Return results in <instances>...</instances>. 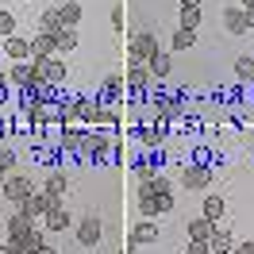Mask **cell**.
Returning a JSON list of instances; mask_svg holds the SVG:
<instances>
[{
    "label": "cell",
    "instance_id": "cell-1",
    "mask_svg": "<svg viewBox=\"0 0 254 254\" xmlns=\"http://www.w3.org/2000/svg\"><path fill=\"white\" fill-rule=\"evenodd\" d=\"M116 154V143L96 127L93 135H85V150H81V162H108Z\"/></svg>",
    "mask_w": 254,
    "mask_h": 254
},
{
    "label": "cell",
    "instance_id": "cell-2",
    "mask_svg": "<svg viewBox=\"0 0 254 254\" xmlns=\"http://www.w3.org/2000/svg\"><path fill=\"white\" fill-rule=\"evenodd\" d=\"M158 50V39L154 35H146V31H135V35H127V62H143Z\"/></svg>",
    "mask_w": 254,
    "mask_h": 254
},
{
    "label": "cell",
    "instance_id": "cell-3",
    "mask_svg": "<svg viewBox=\"0 0 254 254\" xmlns=\"http://www.w3.org/2000/svg\"><path fill=\"white\" fill-rule=\"evenodd\" d=\"M85 135H89V131H81V127H62V131H58V146H62L65 158L81 162V150H85Z\"/></svg>",
    "mask_w": 254,
    "mask_h": 254
},
{
    "label": "cell",
    "instance_id": "cell-4",
    "mask_svg": "<svg viewBox=\"0 0 254 254\" xmlns=\"http://www.w3.org/2000/svg\"><path fill=\"white\" fill-rule=\"evenodd\" d=\"M4 196H8V200H12V204H23V200H27V196H31L35 192V181L31 177H19V174H12L8 177V181H4Z\"/></svg>",
    "mask_w": 254,
    "mask_h": 254
},
{
    "label": "cell",
    "instance_id": "cell-5",
    "mask_svg": "<svg viewBox=\"0 0 254 254\" xmlns=\"http://www.w3.org/2000/svg\"><path fill=\"white\" fill-rule=\"evenodd\" d=\"M8 243H16L23 254H35L39 247H43V243H47V231H43L39 223H31L27 231H19V235H8Z\"/></svg>",
    "mask_w": 254,
    "mask_h": 254
},
{
    "label": "cell",
    "instance_id": "cell-6",
    "mask_svg": "<svg viewBox=\"0 0 254 254\" xmlns=\"http://www.w3.org/2000/svg\"><path fill=\"white\" fill-rule=\"evenodd\" d=\"M69 223H73L69 208H65L62 200H54V204L47 208V216H43V231H50V235H54V231H65Z\"/></svg>",
    "mask_w": 254,
    "mask_h": 254
},
{
    "label": "cell",
    "instance_id": "cell-7",
    "mask_svg": "<svg viewBox=\"0 0 254 254\" xmlns=\"http://www.w3.org/2000/svg\"><path fill=\"white\" fill-rule=\"evenodd\" d=\"M135 135L143 139V146H146V150H158V146L166 143V135H170V127L162 124V120H150L146 127H135Z\"/></svg>",
    "mask_w": 254,
    "mask_h": 254
},
{
    "label": "cell",
    "instance_id": "cell-8",
    "mask_svg": "<svg viewBox=\"0 0 254 254\" xmlns=\"http://www.w3.org/2000/svg\"><path fill=\"white\" fill-rule=\"evenodd\" d=\"M208 181H212V170L200 166V162H192V166L181 170V185H185V189H208Z\"/></svg>",
    "mask_w": 254,
    "mask_h": 254
},
{
    "label": "cell",
    "instance_id": "cell-9",
    "mask_svg": "<svg viewBox=\"0 0 254 254\" xmlns=\"http://www.w3.org/2000/svg\"><path fill=\"white\" fill-rule=\"evenodd\" d=\"M127 89H131V93L135 96H143L146 93V85H150V69H146L143 62H127Z\"/></svg>",
    "mask_w": 254,
    "mask_h": 254
},
{
    "label": "cell",
    "instance_id": "cell-10",
    "mask_svg": "<svg viewBox=\"0 0 254 254\" xmlns=\"http://www.w3.org/2000/svg\"><path fill=\"white\" fill-rule=\"evenodd\" d=\"M54 204V200H50L47 192L43 189H35L31 196H27V200H23V204H16L19 212H23V216H31V220H43V216H47V208Z\"/></svg>",
    "mask_w": 254,
    "mask_h": 254
},
{
    "label": "cell",
    "instance_id": "cell-11",
    "mask_svg": "<svg viewBox=\"0 0 254 254\" xmlns=\"http://www.w3.org/2000/svg\"><path fill=\"white\" fill-rule=\"evenodd\" d=\"M100 235H104V223L96 220V216H85V220L77 223V243L81 247H96Z\"/></svg>",
    "mask_w": 254,
    "mask_h": 254
},
{
    "label": "cell",
    "instance_id": "cell-12",
    "mask_svg": "<svg viewBox=\"0 0 254 254\" xmlns=\"http://www.w3.org/2000/svg\"><path fill=\"white\" fill-rule=\"evenodd\" d=\"M200 216H204V220H212L216 227H220L223 216H227V200H223L220 192H208V196H204V204H200Z\"/></svg>",
    "mask_w": 254,
    "mask_h": 254
},
{
    "label": "cell",
    "instance_id": "cell-13",
    "mask_svg": "<svg viewBox=\"0 0 254 254\" xmlns=\"http://www.w3.org/2000/svg\"><path fill=\"white\" fill-rule=\"evenodd\" d=\"M223 27H227L231 35H239V39H243V35H251V27H247V12H243L239 4L223 8Z\"/></svg>",
    "mask_w": 254,
    "mask_h": 254
},
{
    "label": "cell",
    "instance_id": "cell-14",
    "mask_svg": "<svg viewBox=\"0 0 254 254\" xmlns=\"http://www.w3.org/2000/svg\"><path fill=\"white\" fill-rule=\"evenodd\" d=\"M124 93H127V81L124 77H108L104 85H100V96H96V100L108 108V104H116V100H124Z\"/></svg>",
    "mask_w": 254,
    "mask_h": 254
},
{
    "label": "cell",
    "instance_id": "cell-15",
    "mask_svg": "<svg viewBox=\"0 0 254 254\" xmlns=\"http://www.w3.org/2000/svg\"><path fill=\"white\" fill-rule=\"evenodd\" d=\"M146 69H150V77H170V69H174V58H170V50H154L150 58H146Z\"/></svg>",
    "mask_w": 254,
    "mask_h": 254
},
{
    "label": "cell",
    "instance_id": "cell-16",
    "mask_svg": "<svg viewBox=\"0 0 254 254\" xmlns=\"http://www.w3.org/2000/svg\"><path fill=\"white\" fill-rule=\"evenodd\" d=\"M4 54H8L12 62H27V58H31V39H19V35L4 39Z\"/></svg>",
    "mask_w": 254,
    "mask_h": 254
},
{
    "label": "cell",
    "instance_id": "cell-17",
    "mask_svg": "<svg viewBox=\"0 0 254 254\" xmlns=\"http://www.w3.org/2000/svg\"><path fill=\"white\" fill-rule=\"evenodd\" d=\"M208 247H212V254H231V251H235V235L220 223V227L212 231V239H208Z\"/></svg>",
    "mask_w": 254,
    "mask_h": 254
},
{
    "label": "cell",
    "instance_id": "cell-18",
    "mask_svg": "<svg viewBox=\"0 0 254 254\" xmlns=\"http://www.w3.org/2000/svg\"><path fill=\"white\" fill-rule=\"evenodd\" d=\"M54 54H58V43H54V39H50V35H35L31 39V58H54Z\"/></svg>",
    "mask_w": 254,
    "mask_h": 254
},
{
    "label": "cell",
    "instance_id": "cell-19",
    "mask_svg": "<svg viewBox=\"0 0 254 254\" xmlns=\"http://www.w3.org/2000/svg\"><path fill=\"white\" fill-rule=\"evenodd\" d=\"M131 239L143 247V243H158V223L154 220H139L135 223V231H131Z\"/></svg>",
    "mask_w": 254,
    "mask_h": 254
},
{
    "label": "cell",
    "instance_id": "cell-20",
    "mask_svg": "<svg viewBox=\"0 0 254 254\" xmlns=\"http://www.w3.org/2000/svg\"><path fill=\"white\" fill-rule=\"evenodd\" d=\"M212 231H216V223L204 220V216L189 220V239H196V243H208V239H212Z\"/></svg>",
    "mask_w": 254,
    "mask_h": 254
},
{
    "label": "cell",
    "instance_id": "cell-21",
    "mask_svg": "<svg viewBox=\"0 0 254 254\" xmlns=\"http://www.w3.org/2000/svg\"><path fill=\"white\" fill-rule=\"evenodd\" d=\"M58 19H62V27H77L81 23V4L62 0V4H58Z\"/></svg>",
    "mask_w": 254,
    "mask_h": 254
},
{
    "label": "cell",
    "instance_id": "cell-22",
    "mask_svg": "<svg viewBox=\"0 0 254 254\" xmlns=\"http://www.w3.org/2000/svg\"><path fill=\"white\" fill-rule=\"evenodd\" d=\"M39 31H43V35H50V39H58V35L65 31V27H62V19H58V8L43 12V23H39Z\"/></svg>",
    "mask_w": 254,
    "mask_h": 254
},
{
    "label": "cell",
    "instance_id": "cell-23",
    "mask_svg": "<svg viewBox=\"0 0 254 254\" xmlns=\"http://www.w3.org/2000/svg\"><path fill=\"white\" fill-rule=\"evenodd\" d=\"M31 216H23V212H12V216H4V231H8V235H19V231H27V227H31Z\"/></svg>",
    "mask_w": 254,
    "mask_h": 254
},
{
    "label": "cell",
    "instance_id": "cell-24",
    "mask_svg": "<svg viewBox=\"0 0 254 254\" xmlns=\"http://www.w3.org/2000/svg\"><path fill=\"white\" fill-rule=\"evenodd\" d=\"M177 27L196 31V27H200V4H181V23H177Z\"/></svg>",
    "mask_w": 254,
    "mask_h": 254
},
{
    "label": "cell",
    "instance_id": "cell-25",
    "mask_svg": "<svg viewBox=\"0 0 254 254\" xmlns=\"http://www.w3.org/2000/svg\"><path fill=\"white\" fill-rule=\"evenodd\" d=\"M43 192H47L50 200H62L65 196V174H50L47 185H43Z\"/></svg>",
    "mask_w": 254,
    "mask_h": 254
},
{
    "label": "cell",
    "instance_id": "cell-26",
    "mask_svg": "<svg viewBox=\"0 0 254 254\" xmlns=\"http://www.w3.org/2000/svg\"><path fill=\"white\" fill-rule=\"evenodd\" d=\"M235 77L243 81V85H254V58H251V54L235 58Z\"/></svg>",
    "mask_w": 254,
    "mask_h": 254
},
{
    "label": "cell",
    "instance_id": "cell-27",
    "mask_svg": "<svg viewBox=\"0 0 254 254\" xmlns=\"http://www.w3.org/2000/svg\"><path fill=\"white\" fill-rule=\"evenodd\" d=\"M47 81H50V85H62V81H65V62L58 58V54L47 58Z\"/></svg>",
    "mask_w": 254,
    "mask_h": 254
},
{
    "label": "cell",
    "instance_id": "cell-28",
    "mask_svg": "<svg viewBox=\"0 0 254 254\" xmlns=\"http://www.w3.org/2000/svg\"><path fill=\"white\" fill-rule=\"evenodd\" d=\"M196 43V31H185V27H177L174 39H170V50H189Z\"/></svg>",
    "mask_w": 254,
    "mask_h": 254
},
{
    "label": "cell",
    "instance_id": "cell-29",
    "mask_svg": "<svg viewBox=\"0 0 254 254\" xmlns=\"http://www.w3.org/2000/svg\"><path fill=\"white\" fill-rule=\"evenodd\" d=\"M54 43H58V50H62V54H69V50L77 47V27H65V31L58 35Z\"/></svg>",
    "mask_w": 254,
    "mask_h": 254
},
{
    "label": "cell",
    "instance_id": "cell-30",
    "mask_svg": "<svg viewBox=\"0 0 254 254\" xmlns=\"http://www.w3.org/2000/svg\"><path fill=\"white\" fill-rule=\"evenodd\" d=\"M23 81H27V62H16L12 69H8V85H16V89H23Z\"/></svg>",
    "mask_w": 254,
    "mask_h": 254
},
{
    "label": "cell",
    "instance_id": "cell-31",
    "mask_svg": "<svg viewBox=\"0 0 254 254\" xmlns=\"http://www.w3.org/2000/svg\"><path fill=\"white\" fill-rule=\"evenodd\" d=\"M170 208H174V189H166V192H158V196H154V216L170 212Z\"/></svg>",
    "mask_w": 254,
    "mask_h": 254
},
{
    "label": "cell",
    "instance_id": "cell-32",
    "mask_svg": "<svg viewBox=\"0 0 254 254\" xmlns=\"http://www.w3.org/2000/svg\"><path fill=\"white\" fill-rule=\"evenodd\" d=\"M12 35H16V16L0 12V39H12Z\"/></svg>",
    "mask_w": 254,
    "mask_h": 254
},
{
    "label": "cell",
    "instance_id": "cell-33",
    "mask_svg": "<svg viewBox=\"0 0 254 254\" xmlns=\"http://www.w3.org/2000/svg\"><path fill=\"white\" fill-rule=\"evenodd\" d=\"M0 170H4V174H12V170H16V150L0 146Z\"/></svg>",
    "mask_w": 254,
    "mask_h": 254
},
{
    "label": "cell",
    "instance_id": "cell-34",
    "mask_svg": "<svg viewBox=\"0 0 254 254\" xmlns=\"http://www.w3.org/2000/svg\"><path fill=\"white\" fill-rule=\"evenodd\" d=\"M154 174H158V170H154V166H150V162H135V177H139V181H150V177H154Z\"/></svg>",
    "mask_w": 254,
    "mask_h": 254
},
{
    "label": "cell",
    "instance_id": "cell-35",
    "mask_svg": "<svg viewBox=\"0 0 254 254\" xmlns=\"http://www.w3.org/2000/svg\"><path fill=\"white\" fill-rule=\"evenodd\" d=\"M158 196V189H154V177L150 181H139V200H154Z\"/></svg>",
    "mask_w": 254,
    "mask_h": 254
},
{
    "label": "cell",
    "instance_id": "cell-36",
    "mask_svg": "<svg viewBox=\"0 0 254 254\" xmlns=\"http://www.w3.org/2000/svg\"><path fill=\"white\" fill-rule=\"evenodd\" d=\"M185 254H212V247H208V243H196V239H189Z\"/></svg>",
    "mask_w": 254,
    "mask_h": 254
},
{
    "label": "cell",
    "instance_id": "cell-37",
    "mask_svg": "<svg viewBox=\"0 0 254 254\" xmlns=\"http://www.w3.org/2000/svg\"><path fill=\"white\" fill-rule=\"evenodd\" d=\"M8 96H12V85H8V73H4V69H0V104H4V100H8Z\"/></svg>",
    "mask_w": 254,
    "mask_h": 254
},
{
    "label": "cell",
    "instance_id": "cell-38",
    "mask_svg": "<svg viewBox=\"0 0 254 254\" xmlns=\"http://www.w3.org/2000/svg\"><path fill=\"white\" fill-rule=\"evenodd\" d=\"M231 254H254V239H247V243H235V251Z\"/></svg>",
    "mask_w": 254,
    "mask_h": 254
},
{
    "label": "cell",
    "instance_id": "cell-39",
    "mask_svg": "<svg viewBox=\"0 0 254 254\" xmlns=\"http://www.w3.org/2000/svg\"><path fill=\"white\" fill-rule=\"evenodd\" d=\"M35 254H58V247H50V243H43V247H39Z\"/></svg>",
    "mask_w": 254,
    "mask_h": 254
},
{
    "label": "cell",
    "instance_id": "cell-40",
    "mask_svg": "<svg viewBox=\"0 0 254 254\" xmlns=\"http://www.w3.org/2000/svg\"><path fill=\"white\" fill-rule=\"evenodd\" d=\"M239 8H243V12H251V8H254V0H239Z\"/></svg>",
    "mask_w": 254,
    "mask_h": 254
},
{
    "label": "cell",
    "instance_id": "cell-41",
    "mask_svg": "<svg viewBox=\"0 0 254 254\" xmlns=\"http://www.w3.org/2000/svg\"><path fill=\"white\" fill-rule=\"evenodd\" d=\"M247 27H251V31H254V8H251V12H247Z\"/></svg>",
    "mask_w": 254,
    "mask_h": 254
},
{
    "label": "cell",
    "instance_id": "cell-42",
    "mask_svg": "<svg viewBox=\"0 0 254 254\" xmlns=\"http://www.w3.org/2000/svg\"><path fill=\"white\" fill-rule=\"evenodd\" d=\"M4 181H8V174H4V170H0V189H4Z\"/></svg>",
    "mask_w": 254,
    "mask_h": 254
},
{
    "label": "cell",
    "instance_id": "cell-43",
    "mask_svg": "<svg viewBox=\"0 0 254 254\" xmlns=\"http://www.w3.org/2000/svg\"><path fill=\"white\" fill-rule=\"evenodd\" d=\"M181 4H200V0H181Z\"/></svg>",
    "mask_w": 254,
    "mask_h": 254
},
{
    "label": "cell",
    "instance_id": "cell-44",
    "mask_svg": "<svg viewBox=\"0 0 254 254\" xmlns=\"http://www.w3.org/2000/svg\"><path fill=\"white\" fill-rule=\"evenodd\" d=\"M0 254H8V247H4V243H0Z\"/></svg>",
    "mask_w": 254,
    "mask_h": 254
},
{
    "label": "cell",
    "instance_id": "cell-45",
    "mask_svg": "<svg viewBox=\"0 0 254 254\" xmlns=\"http://www.w3.org/2000/svg\"><path fill=\"white\" fill-rule=\"evenodd\" d=\"M0 223H4V212H0Z\"/></svg>",
    "mask_w": 254,
    "mask_h": 254
},
{
    "label": "cell",
    "instance_id": "cell-46",
    "mask_svg": "<svg viewBox=\"0 0 254 254\" xmlns=\"http://www.w3.org/2000/svg\"><path fill=\"white\" fill-rule=\"evenodd\" d=\"M0 50H4V39H0Z\"/></svg>",
    "mask_w": 254,
    "mask_h": 254
},
{
    "label": "cell",
    "instance_id": "cell-47",
    "mask_svg": "<svg viewBox=\"0 0 254 254\" xmlns=\"http://www.w3.org/2000/svg\"><path fill=\"white\" fill-rule=\"evenodd\" d=\"M251 104H254V96H251Z\"/></svg>",
    "mask_w": 254,
    "mask_h": 254
}]
</instances>
